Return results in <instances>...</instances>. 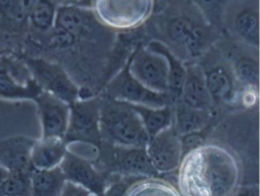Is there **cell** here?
Returning a JSON list of instances; mask_svg holds the SVG:
<instances>
[{"label":"cell","mask_w":260,"mask_h":196,"mask_svg":"<svg viewBox=\"0 0 260 196\" xmlns=\"http://www.w3.org/2000/svg\"><path fill=\"white\" fill-rule=\"evenodd\" d=\"M240 159L217 143L203 146L184 156L178 170L182 196H231L241 184Z\"/></svg>","instance_id":"6da1fadb"},{"label":"cell","mask_w":260,"mask_h":196,"mask_svg":"<svg viewBox=\"0 0 260 196\" xmlns=\"http://www.w3.org/2000/svg\"><path fill=\"white\" fill-rule=\"evenodd\" d=\"M100 96L102 141L123 147H147L150 138L132 104L103 95Z\"/></svg>","instance_id":"7a4b0ae2"},{"label":"cell","mask_w":260,"mask_h":196,"mask_svg":"<svg viewBox=\"0 0 260 196\" xmlns=\"http://www.w3.org/2000/svg\"><path fill=\"white\" fill-rule=\"evenodd\" d=\"M94 164L108 175L146 178L159 177L150 162L146 147H123L102 141Z\"/></svg>","instance_id":"3957f363"},{"label":"cell","mask_w":260,"mask_h":196,"mask_svg":"<svg viewBox=\"0 0 260 196\" xmlns=\"http://www.w3.org/2000/svg\"><path fill=\"white\" fill-rule=\"evenodd\" d=\"M70 107L71 112L65 142L68 146L73 143H83L98 150L102 142L100 95L77 100L70 105Z\"/></svg>","instance_id":"277c9868"},{"label":"cell","mask_w":260,"mask_h":196,"mask_svg":"<svg viewBox=\"0 0 260 196\" xmlns=\"http://www.w3.org/2000/svg\"><path fill=\"white\" fill-rule=\"evenodd\" d=\"M26 64L33 80L42 90L71 105L79 100L80 88L63 67L38 57H28Z\"/></svg>","instance_id":"5b68a950"},{"label":"cell","mask_w":260,"mask_h":196,"mask_svg":"<svg viewBox=\"0 0 260 196\" xmlns=\"http://www.w3.org/2000/svg\"><path fill=\"white\" fill-rule=\"evenodd\" d=\"M103 92L105 96L146 107L157 109L171 104L167 93L144 86L129 73L127 66L110 80Z\"/></svg>","instance_id":"8992f818"},{"label":"cell","mask_w":260,"mask_h":196,"mask_svg":"<svg viewBox=\"0 0 260 196\" xmlns=\"http://www.w3.org/2000/svg\"><path fill=\"white\" fill-rule=\"evenodd\" d=\"M129 73L144 86L154 92L167 93L169 64L160 53L148 47H140L127 65Z\"/></svg>","instance_id":"52a82bcc"},{"label":"cell","mask_w":260,"mask_h":196,"mask_svg":"<svg viewBox=\"0 0 260 196\" xmlns=\"http://www.w3.org/2000/svg\"><path fill=\"white\" fill-rule=\"evenodd\" d=\"M151 5V0H95V12L99 20L109 28H129L147 18Z\"/></svg>","instance_id":"ba28073f"},{"label":"cell","mask_w":260,"mask_h":196,"mask_svg":"<svg viewBox=\"0 0 260 196\" xmlns=\"http://www.w3.org/2000/svg\"><path fill=\"white\" fill-rule=\"evenodd\" d=\"M67 182L80 185L91 194L103 196L110 182V176L100 170L92 159L68 150L60 166Z\"/></svg>","instance_id":"9c48e42d"},{"label":"cell","mask_w":260,"mask_h":196,"mask_svg":"<svg viewBox=\"0 0 260 196\" xmlns=\"http://www.w3.org/2000/svg\"><path fill=\"white\" fill-rule=\"evenodd\" d=\"M146 150L159 176L178 171L183 159L180 136L173 125L150 138Z\"/></svg>","instance_id":"30bf717a"},{"label":"cell","mask_w":260,"mask_h":196,"mask_svg":"<svg viewBox=\"0 0 260 196\" xmlns=\"http://www.w3.org/2000/svg\"><path fill=\"white\" fill-rule=\"evenodd\" d=\"M42 126V138L64 139L71 107L66 102L42 90L35 99Z\"/></svg>","instance_id":"8fae6325"},{"label":"cell","mask_w":260,"mask_h":196,"mask_svg":"<svg viewBox=\"0 0 260 196\" xmlns=\"http://www.w3.org/2000/svg\"><path fill=\"white\" fill-rule=\"evenodd\" d=\"M36 139L17 135L0 141V166L10 173H31V155Z\"/></svg>","instance_id":"7c38bea8"},{"label":"cell","mask_w":260,"mask_h":196,"mask_svg":"<svg viewBox=\"0 0 260 196\" xmlns=\"http://www.w3.org/2000/svg\"><path fill=\"white\" fill-rule=\"evenodd\" d=\"M181 101L193 109L211 111L214 103L207 88L205 74L199 67L186 68Z\"/></svg>","instance_id":"4fadbf2b"},{"label":"cell","mask_w":260,"mask_h":196,"mask_svg":"<svg viewBox=\"0 0 260 196\" xmlns=\"http://www.w3.org/2000/svg\"><path fill=\"white\" fill-rule=\"evenodd\" d=\"M64 139L42 138L36 140L31 150V160L36 170H49L59 167L68 151Z\"/></svg>","instance_id":"5bb4252c"},{"label":"cell","mask_w":260,"mask_h":196,"mask_svg":"<svg viewBox=\"0 0 260 196\" xmlns=\"http://www.w3.org/2000/svg\"><path fill=\"white\" fill-rule=\"evenodd\" d=\"M211 121V110L193 109L181 100L174 105L173 126L179 136L205 130Z\"/></svg>","instance_id":"9a60e30c"},{"label":"cell","mask_w":260,"mask_h":196,"mask_svg":"<svg viewBox=\"0 0 260 196\" xmlns=\"http://www.w3.org/2000/svg\"><path fill=\"white\" fill-rule=\"evenodd\" d=\"M147 47L153 51L162 54L168 61L169 78L167 95L171 104L175 105L181 100L182 88H183L185 77H186V68L162 44L157 42H152Z\"/></svg>","instance_id":"2e32d148"},{"label":"cell","mask_w":260,"mask_h":196,"mask_svg":"<svg viewBox=\"0 0 260 196\" xmlns=\"http://www.w3.org/2000/svg\"><path fill=\"white\" fill-rule=\"evenodd\" d=\"M132 106L141 117L149 138H153L173 125L174 105L169 104L157 109L138 105L132 104Z\"/></svg>","instance_id":"e0dca14e"},{"label":"cell","mask_w":260,"mask_h":196,"mask_svg":"<svg viewBox=\"0 0 260 196\" xmlns=\"http://www.w3.org/2000/svg\"><path fill=\"white\" fill-rule=\"evenodd\" d=\"M31 196H59L67 180L60 167L49 170H33Z\"/></svg>","instance_id":"ac0fdd59"},{"label":"cell","mask_w":260,"mask_h":196,"mask_svg":"<svg viewBox=\"0 0 260 196\" xmlns=\"http://www.w3.org/2000/svg\"><path fill=\"white\" fill-rule=\"evenodd\" d=\"M42 91L33 79L28 83H23L9 75L6 71H0V98L34 101Z\"/></svg>","instance_id":"d6986e66"},{"label":"cell","mask_w":260,"mask_h":196,"mask_svg":"<svg viewBox=\"0 0 260 196\" xmlns=\"http://www.w3.org/2000/svg\"><path fill=\"white\" fill-rule=\"evenodd\" d=\"M204 74L214 104L230 101L234 95V83L226 70L218 67Z\"/></svg>","instance_id":"ffe728a7"},{"label":"cell","mask_w":260,"mask_h":196,"mask_svg":"<svg viewBox=\"0 0 260 196\" xmlns=\"http://www.w3.org/2000/svg\"><path fill=\"white\" fill-rule=\"evenodd\" d=\"M124 196H182L176 187L160 177L140 179L127 189Z\"/></svg>","instance_id":"44dd1931"},{"label":"cell","mask_w":260,"mask_h":196,"mask_svg":"<svg viewBox=\"0 0 260 196\" xmlns=\"http://www.w3.org/2000/svg\"><path fill=\"white\" fill-rule=\"evenodd\" d=\"M57 7L53 0H38L28 16L31 27L44 34L51 31L55 25Z\"/></svg>","instance_id":"7402d4cb"},{"label":"cell","mask_w":260,"mask_h":196,"mask_svg":"<svg viewBox=\"0 0 260 196\" xmlns=\"http://www.w3.org/2000/svg\"><path fill=\"white\" fill-rule=\"evenodd\" d=\"M38 0H0V18L6 22L20 24L28 20Z\"/></svg>","instance_id":"603a6c76"},{"label":"cell","mask_w":260,"mask_h":196,"mask_svg":"<svg viewBox=\"0 0 260 196\" xmlns=\"http://www.w3.org/2000/svg\"><path fill=\"white\" fill-rule=\"evenodd\" d=\"M235 26L239 36L248 43L258 46L259 42V19L258 13L243 11L236 18Z\"/></svg>","instance_id":"cb8c5ba5"},{"label":"cell","mask_w":260,"mask_h":196,"mask_svg":"<svg viewBox=\"0 0 260 196\" xmlns=\"http://www.w3.org/2000/svg\"><path fill=\"white\" fill-rule=\"evenodd\" d=\"M31 173H10L0 185V196H31Z\"/></svg>","instance_id":"d4e9b609"},{"label":"cell","mask_w":260,"mask_h":196,"mask_svg":"<svg viewBox=\"0 0 260 196\" xmlns=\"http://www.w3.org/2000/svg\"><path fill=\"white\" fill-rule=\"evenodd\" d=\"M196 26L197 25L189 18L178 16L170 21L167 33L173 43L184 47Z\"/></svg>","instance_id":"484cf974"},{"label":"cell","mask_w":260,"mask_h":196,"mask_svg":"<svg viewBox=\"0 0 260 196\" xmlns=\"http://www.w3.org/2000/svg\"><path fill=\"white\" fill-rule=\"evenodd\" d=\"M236 77L243 84L249 87L258 86L259 68L258 62L250 58H242L236 63Z\"/></svg>","instance_id":"4316f807"},{"label":"cell","mask_w":260,"mask_h":196,"mask_svg":"<svg viewBox=\"0 0 260 196\" xmlns=\"http://www.w3.org/2000/svg\"><path fill=\"white\" fill-rule=\"evenodd\" d=\"M203 132V130H202ZM202 132H194L180 136L183 157L193 150L199 148L205 144V138L202 135Z\"/></svg>","instance_id":"83f0119b"},{"label":"cell","mask_w":260,"mask_h":196,"mask_svg":"<svg viewBox=\"0 0 260 196\" xmlns=\"http://www.w3.org/2000/svg\"><path fill=\"white\" fill-rule=\"evenodd\" d=\"M91 193L80 185L67 182L59 196H90Z\"/></svg>","instance_id":"f1b7e54d"},{"label":"cell","mask_w":260,"mask_h":196,"mask_svg":"<svg viewBox=\"0 0 260 196\" xmlns=\"http://www.w3.org/2000/svg\"><path fill=\"white\" fill-rule=\"evenodd\" d=\"M231 196H259L258 184L240 185Z\"/></svg>","instance_id":"f546056e"},{"label":"cell","mask_w":260,"mask_h":196,"mask_svg":"<svg viewBox=\"0 0 260 196\" xmlns=\"http://www.w3.org/2000/svg\"><path fill=\"white\" fill-rule=\"evenodd\" d=\"M198 5L206 10H214L221 5L223 0H194Z\"/></svg>","instance_id":"4dcf8cb0"},{"label":"cell","mask_w":260,"mask_h":196,"mask_svg":"<svg viewBox=\"0 0 260 196\" xmlns=\"http://www.w3.org/2000/svg\"><path fill=\"white\" fill-rule=\"evenodd\" d=\"M57 7H61V6H71L75 5L80 0H53Z\"/></svg>","instance_id":"1f68e13d"},{"label":"cell","mask_w":260,"mask_h":196,"mask_svg":"<svg viewBox=\"0 0 260 196\" xmlns=\"http://www.w3.org/2000/svg\"><path fill=\"white\" fill-rule=\"evenodd\" d=\"M9 174H10V172L7 169L3 167L2 166H0V185L5 180L6 178L9 176Z\"/></svg>","instance_id":"d6a6232c"},{"label":"cell","mask_w":260,"mask_h":196,"mask_svg":"<svg viewBox=\"0 0 260 196\" xmlns=\"http://www.w3.org/2000/svg\"><path fill=\"white\" fill-rule=\"evenodd\" d=\"M90 196H97V195H95V194H91V195Z\"/></svg>","instance_id":"836d02e7"}]
</instances>
